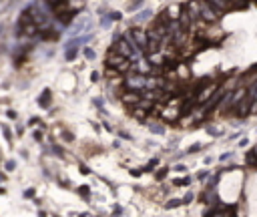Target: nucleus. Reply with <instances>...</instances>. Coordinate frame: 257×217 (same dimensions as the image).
<instances>
[{"label":"nucleus","instance_id":"obj_21","mask_svg":"<svg viewBox=\"0 0 257 217\" xmlns=\"http://www.w3.org/2000/svg\"><path fill=\"white\" fill-rule=\"evenodd\" d=\"M52 151H54L56 155H60V157H62V149H60V147H52Z\"/></svg>","mask_w":257,"mask_h":217},{"label":"nucleus","instance_id":"obj_25","mask_svg":"<svg viewBox=\"0 0 257 217\" xmlns=\"http://www.w3.org/2000/svg\"><path fill=\"white\" fill-rule=\"evenodd\" d=\"M0 34H2V26H0Z\"/></svg>","mask_w":257,"mask_h":217},{"label":"nucleus","instance_id":"obj_10","mask_svg":"<svg viewBox=\"0 0 257 217\" xmlns=\"http://www.w3.org/2000/svg\"><path fill=\"white\" fill-rule=\"evenodd\" d=\"M121 18H123V14H121V12H117V10H112V12H109V20H121Z\"/></svg>","mask_w":257,"mask_h":217},{"label":"nucleus","instance_id":"obj_9","mask_svg":"<svg viewBox=\"0 0 257 217\" xmlns=\"http://www.w3.org/2000/svg\"><path fill=\"white\" fill-rule=\"evenodd\" d=\"M82 52H84V57L89 58V60H94V58H97V52H94L92 48H84Z\"/></svg>","mask_w":257,"mask_h":217},{"label":"nucleus","instance_id":"obj_20","mask_svg":"<svg viewBox=\"0 0 257 217\" xmlns=\"http://www.w3.org/2000/svg\"><path fill=\"white\" fill-rule=\"evenodd\" d=\"M24 197H34V189H28V191H24Z\"/></svg>","mask_w":257,"mask_h":217},{"label":"nucleus","instance_id":"obj_8","mask_svg":"<svg viewBox=\"0 0 257 217\" xmlns=\"http://www.w3.org/2000/svg\"><path fill=\"white\" fill-rule=\"evenodd\" d=\"M149 129H151V133H155V135H163V133H165V127L159 125V123H151Z\"/></svg>","mask_w":257,"mask_h":217},{"label":"nucleus","instance_id":"obj_15","mask_svg":"<svg viewBox=\"0 0 257 217\" xmlns=\"http://www.w3.org/2000/svg\"><path fill=\"white\" fill-rule=\"evenodd\" d=\"M99 79H101V74H99L97 70H92V74H90V80H92V82H97Z\"/></svg>","mask_w":257,"mask_h":217},{"label":"nucleus","instance_id":"obj_19","mask_svg":"<svg viewBox=\"0 0 257 217\" xmlns=\"http://www.w3.org/2000/svg\"><path fill=\"white\" fill-rule=\"evenodd\" d=\"M34 139H36V141H42V133H40V131H34Z\"/></svg>","mask_w":257,"mask_h":217},{"label":"nucleus","instance_id":"obj_16","mask_svg":"<svg viewBox=\"0 0 257 217\" xmlns=\"http://www.w3.org/2000/svg\"><path fill=\"white\" fill-rule=\"evenodd\" d=\"M165 175H167V169H159V171H157V179H163Z\"/></svg>","mask_w":257,"mask_h":217},{"label":"nucleus","instance_id":"obj_5","mask_svg":"<svg viewBox=\"0 0 257 217\" xmlns=\"http://www.w3.org/2000/svg\"><path fill=\"white\" fill-rule=\"evenodd\" d=\"M121 99H123L125 105H133V107H137V105L143 101V95H141V91H129V92H125Z\"/></svg>","mask_w":257,"mask_h":217},{"label":"nucleus","instance_id":"obj_1","mask_svg":"<svg viewBox=\"0 0 257 217\" xmlns=\"http://www.w3.org/2000/svg\"><path fill=\"white\" fill-rule=\"evenodd\" d=\"M149 85V77L141 72H127L125 74V87L129 91H145Z\"/></svg>","mask_w":257,"mask_h":217},{"label":"nucleus","instance_id":"obj_22","mask_svg":"<svg viewBox=\"0 0 257 217\" xmlns=\"http://www.w3.org/2000/svg\"><path fill=\"white\" fill-rule=\"evenodd\" d=\"M94 105H97L99 109H102V99H94Z\"/></svg>","mask_w":257,"mask_h":217},{"label":"nucleus","instance_id":"obj_18","mask_svg":"<svg viewBox=\"0 0 257 217\" xmlns=\"http://www.w3.org/2000/svg\"><path fill=\"white\" fill-rule=\"evenodd\" d=\"M80 171H82V175H90V169L87 165H80Z\"/></svg>","mask_w":257,"mask_h":217},{"label":"nucleus","instance_id":"obj_24","mask_svg":"<svg viewBox=\"0 0 257 217\" xmlns=\"http://www.w3.org/2000/svg\"><path fill=\"white\" fill-rule=\"evenodd\" d=\"M8 117H10V119H16V113H14V111L10 109V111H8Z\"/></svg>","mask_w":257,"mask_h":217},{"label":"nucleus","instance_id":"obj_6","mask_svg":"<svg viewBox=\"0 0 257 217\" xmlns=\"http://www.w3.org/2000/svg\"><path fill=\"white\" fill-rule=\"evenodd\" d=\"M149 18H153V10H149V8H147V10H141L137 16H135L133 22H145V20H149Z\"/></svg>","mask_w":257,"mask_h":217},{"label":"nucleus","instance_id":"obj_13","mask_svg":"<svg viewBox=\"0 0 257 217\" xmlns=\"http://www.w3.org/2000/svg\"><path fill=\"white\" fill-rule=\"evenodd\" d=\"M2 133H4V137H6V141H10V139H12L10 131H8V127H2Z\"/></svg>","mask_w":257,"mask_h":217},{"label":"nucleus","instance_id":"obj_7","mask_svg":"<svg viewBox=\"0 0 257 217\" xmlns=\"http://www.w3.org/2000/svg\"><path fill=\"white\" fill-rule=\"evenodd\" d=\"M38 105L44 107V109H48V105H50V91H48V89H44L42 95L38 97Z\"/></svg>","mask_w":257,"mask_h":217},{"label":"nucleus","instance_id":"obj_17","mask_svg":"<svg viewBox=\"0 0 257 217\" xmlns=\"http://www.w3.org/2000/svg\"><path fill=\"white\" fill-rule=\"evenodd\" d=\"M14 167H16L14 161H8V163H6V169H8V171H14Z\"/></svg>","mask_w":257,"mask_h":217},{"label":"nucleus","instance_id":"obj_23","mask_svg":"<svg viewBox=\"0 0 257 217\" xmlns=\"http://www.w3.org/2000/svg\"><path fill=\"white\" fill-rule=\"evenodd\" d=\"M121 137H123V139H131V135H129V133H125V131H121Z\"/></svg>","mask_w":257,"mask_h":217},{"label":"nucleus","instance_id":"obj_3","mask_svg":"<svg viewBox=\"0 0 257 217\" xmlns=\"http://www.w3.org/2000/svg\"><path fill=\"white\" fill-rule=\"evenodd\" d=\"M129 32L133 36V40L137 42V46L147 54V44H149V36H147L145 28H129Z\"/></svg>","mask_w":257,"mask_h":217},{"label":"nucleus","instance_id":"obj_2","mask_svg":"<svg viewBox=\"0 0 257 217\" xmlns=\"http://www.w3.org/2000/svg\"><path fill=\"white\" fill-rule=\"evenodd\" d=\"M199 14H201V20L207 24H213L221 18V12L215 10L207 0H199Z\"/></svg>","mask_w":257,"mask_h":217},{"label":"nucleus","instance_id":"obj_14","mask_svg":"<svg viewBox=\"0 0 257 217\" xmlns=\"http://www.w3.org/2000/svg\"><path fill=\"white\" fill-rule=\"evenodd\" d=\"M62 137L67 139L68 143H70V141H72V139H74V137H72V133H68V131H62Z\"/></svg>","mask_w":257,"mask_h":217},{"label":"nucleus","instance_id":"obj_12","mask_svg":"<svg viewBox=\"0 0 257 217\" xmlns=\"http://www.w3.org/2000/svg\"><path fill=\"white\" fill-rule=\"evenodd\" d=\"M143 2H145V0H135V2H131V4H129V10H137Z\"/></svg>","mask_w":257,"mask_h":217},{"label":"nucleus","instance_id":"obj_4","mask_svg":"<svg viewBox=\"0 0 257 217\" xmlns=\"http://www.w3.org/2000/svg\"><path fill=\"white\" fill-rule=\"evenodd\" d=\"M78 48H80V42H78V38H70L67 44H64V60H74L78 54Z\"/></svg>","mask_w":257,"mask_h":217},{"label":"nucleus","instance_id":"obj_11","mask_svg":"<svg viewBox=\"0 0 257 217\" xmlns=\"http://www.w3.org/2000/svg\"><path fill=\"white\" fill-rule=\"evenodd\" d=\"M78 193L82 195L84 199H89V197H90V191H89V187H87V185H82V187H78Z\"/></svg>","mask_w":257,"mask_h":217}]
</instances>
